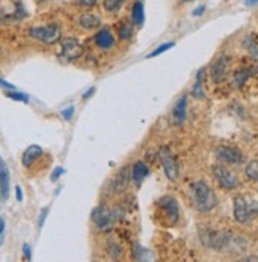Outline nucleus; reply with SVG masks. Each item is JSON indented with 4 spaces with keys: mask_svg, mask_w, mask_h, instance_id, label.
I'll return each mask as SVG.
<instances>
[{
    "mask_svg": "<svg viewBox=\"0 0 258 262\" xmlns=\"http://www.w3.org/2000/svg\"><path fill=\"white\" fill-rule=\"evenodd\" d=\"M6 97H10V98H13V100H16V102H24V103L29 102V97L26 94L16 93V91H10V93H6Z\"/></svg>",
    "mask_w": 258,
    "mask_h": 262,
    "instance_id": "nucleus-26",
    "label": "nucleus"
},
{
    "mask_svg": "<svg viewBox=\"0 0 258 262\" xmlns=\"http://www.w3.org/2000/svg\"><path fill=\"white\" fill-rule=\"evenodd\" d=\"M29 33H30V37L35 40L43 41V43H46V45H53L56 41L60 40L62 31L57 24H48V26H35L29 31Z\"/></svg>",
    "mask_w": 258,
    "mask_h": 262,
    "instance_id": "nucleus-4",
    "label": "nucleus"
},
{
    "mask_svg": "<svg viewBox=\"0 0 258 262\" xmlns=\"http://www.w3.org/2000/svg\"><path fill=\"white\" fill-rule=\"evenodd\" d=\"M174 46V43L173 41H170V43H163V45H160L159 48L155 49V51H152L150 53L147 58H155V56H159V54H162V53H165V51H168L170 48H173Z\"/></svg>",
    "mask_w": 258,
    "mask_h": 262,
    "instance_id": "nucleus-25",
    "label": "nucleus"
},
{
    "mask_svg": "<svg viewBox=\"0 0 258 262\" xmlns=\"http://www.w3.org/2000/svg\"><path fill=\"white\" fill-rule=\"evenodd\" d=\"M185 118H187V96H182L174 107V121L181 126L185 121Z\"/></svg>",
    "mask_w": 258,
    "mask_h": 262,
    "instance_id": "nucleus-14",
    "label": "nucleus"
},
{
    "mask_svg": "<svg viewBox=\"0 0 258 262\" xmlns=\"http://www.w3.org/2000/svg\"><path fill=\"white\" fill-rule=\"evenodd\" d=\"M5 230V221H3V218L0 216V233H3Z\"/></svg>",
    "mask_w": 258,
    "mask_h": 262,
    "instance_id": "nucleus-36",
    "label": "nucleus"
},
{
    "mask_svg": "<svg viewBox=\"0 0 258 262\" xmlns=\"http://www.w3.org/2000/svg\"><path fill=\"white\" fill-rule=\"evenodd\" d=\"M92 221H94L95 228L98 230L110 232L113 229L114 223H116V215H114V210L110 208L108 205H98V207L92 211Z\"/></svg>",
    "mask_w": 258,
    "mask_h": 262,
    "instance_id": "nucleus-3",
    "label": "nucleus"
},
{
    "mask_svg": "<svg viewBox=\"0 0 258 262\" xmlns=\"http://www.w3.org/2000/svg\"><path fill=\"white\" fill-rule=\"evenodd\" d=\"M149 175V167L144 164L143 161H138L132 168V180L136 183V185H141L143 180Z\"/></svg>",
    "mask_w": 258,
    "mask_h": 262,
    "instance_id": "nucleus-15",
    "label": "nucleus"
},
{
    "mask_svg": "<svg viewBox=\"0 0 258 262\" xmlns=\"http://www.w3.org/2000/svg\"><path fill=\"white\" fill-rule=\"evenodd\" d=\"M233 213L236 221L246 224L258 216V203L254 199H250L249 196H238L234 197Z\"/></svg>",
    "mask_w": 258,
    "mask_h": 262,
    "instance_id": "nucleus-2",
    "label": "nucleus"
},
{
    "mask_svg": "<svg viewBox=\"0 0 258 262\" xmlns=\"http://www.w3.org/2000/svg\"><path fill=\"white\" fill-rule=\"evenodd\" d=\"M16 199L18 202H23V189H21V186H16Z\"/></svg>",
    "mask_w": 258,
    "mask_h": 262,
    "instance_id": "nucleus-32",
    "label": "nucleus"
},
{
    "mask_svg": "<svg viewBox=\"0 0 258 262\" xmlns=\"http://www.w3.org/2000/svg\"><path fill=\"white\" fill-rule=\"evenodd\" d=\"M73 111H75L73 107H68V108H65V110H62V118L67 119V121H70V119L73 118Z\"/></svg>",
    "mask_w": 258,
    "mask_h": 262,
    "instance_id": "nucleus-28",
    "label": "nucleus"
},
{
    "mask_svg": "<svg viewBox=\"0 0 258 262\" xmlns=\"http://www.w3.org/2000/svg\"><path fill=\"white\" fill-rule=\"evenodd\" d=\"M94 93H95V88H90V89L87 91V93H84V94H83V98H89Z\"/></svg>",
    "mask_w": 258,
    "mask_h": 262,
    "instance_id": "nucleus-34",
    "label": "nucleus"
},
{
    "mask_svg": "<svg viewBox=\"0 0 258 262\" xmlns=\"http://www.w3.org/2000/svg\"><path fill=\"white\" fill-rule=\"evenodd\" d=\"M62 173H63V168H62V167H57V168L54 170V172H53V176H51V180H53V181H56V180H57V178H59V176H60Z\"/></svg>",
    "mask_w": 258,
    "mask_h": 262,
    "instance_id": "nucleus-30",
    "label": "nucleus"
},
{
    "mask_svg": "<svg viewBox=\"0 0 258 262\" xmlns=\"http://www.w3.org/2000/svg\"><path fill=\"white\" fill-rule=\"evenodd\" d=\"M212 172H214V176H216V180L220 185V188H224L227 191H231L239 185L238 176H236L231 170H228L225 165H222V164L214 165Z\"/></svg>",
    "mask_w": 258,
    "mask_h": 262,
    "instance_id": "nucleus-5",
    "label": "nucleus"
},
{
    "mask_svg": "<svg viewBox=\"0 0 258 262\" xmlns=\"http://www.w3.org/2000/svg\"><path fill=\"white\" fill-rule=\"evenodd\" d=\"M10 196V168L0 158V200H6Z\"/></svg>",
    "mask_w": 258,
    "mask_h": 262,
    "instance_id": "nucleus-11",
    "label": "nucleus"
},
{
    "mask_svg": "<svg viewBox=\"0 0 258 262\" xmlns=\"http://www.w3.org/2000/svg\"><path fill=\"white\" fill-rule=\"evenodd\" d=\"M252 76V70L250 68H242V70H238V72L234 73L233 76V86L234 88H241L244 86L246 81L249 80V78Z\"/></svg>",
    "mask_w": 258,
    "mask_h": 262,
    "instance_id": "nucleus-18",
    "label": "nucleus"
},
{
    "mask_svg": "<svg viewBox=\"0 0 258 262\" xmlns=\"http://www.w3.org/2000/svg\"><path fill=\"white\" fill-rule=\"evenodd\" d=\"M125 186H127V168H122L117 173L116 180H114L113 188H114V191H116V193H120V191H122Z\"/></svg>",
    "mask_w": 258,
    "mask_h": 262,
    "instance_id": "nucleus-20",
    "label": "nucleus"
},
{
    "mask_svg": "<svg viewBox=\"0 0 258 262\" xmlns=\"http://www.w3.org/2000/svg\"><path fill=\"white\" fill-rule=\"evenodd\" d=\"M159 208L167 216L168 224H176L179 219V205L173 197H163L159 202Z\"/></svg>",
    "mask_w": 258,
    "mask_h": 262,
    "instance_id": "nucleus-10",
    "label": "nucleus"
},
{
    "mask_svg": "<svg viewBox=\"0 0 258 262\" xmlns=\"http://www.w3.org/2000/svg\"><path fill=\"white\" fill-rule=\"evenodd\" d=\"M78 24H80L83 29L92 31V29H97L100 26V18L92 15V13H84V15H81L80 19H78Z\"/></svg>",
    "mask_w": 258,
    "mask_h": 262,
    "instance_id": "nucleus-17",
    "label": "nucleus"
},
{
    "mask_svg": "<svg viewBox=\"0 0 258 262\" xmlns=\"http://www.w3.org/2000/svg\"><path fill=\"white\" fill-rule=\"evenodd\" d=\"M258 3V0H246V5H255Z\"/></svg>",
    "mask_w": 258,
    "mask_h": 262,
    "instance_id": "nucleus-37",
    "label": "nucleus"
},
{
    "mask_svg": "<svg viewBox=\"0 0 258 262\" xmlns=\"http://www.w3.org/2000/svg\"><path fill=\"white\" fill-rule=\"evenodd\" d=\"M84 53V49H83V45L78 41L76 38H63L62 40V58L63 59H67V61H76V59H80L81 56Z\"/></svg>",
    "mask_w": 258,
    "mask_h": 262,
    "instance_id": "nucleus-9",
    "label": "nucleus"
},
{
    "mask_svg": "<svg viewBox=\"0 0 258 262\" xmlns=\"http://www.w3.org/2000/svg\"><path fill=\"white\" fill-rule=\"evenodd\" d=\"M203 13H204V6H200V8H197V11H193V15L200 16V15H203Z\"/></svg>",
    "mask_w": 258,
    "mask_h": 262,
    "instance_id": "nucleus-35",
    "label": "nucleus"
},
{
    "mask_svg": "<svg viewBox=\"0 0 258 262\" xmlns=\"http://www.w3.org/2000/svg\"><path fill=\"white\" fill-rule=\"evenodd\" d=\"M41 154H43L41 146H38V145H30V146H29L27 150L23 153V165H24V167H30L33 162L40 158Z\"/></svg>",
    "mask_w": 258,
    "mask_h": 262,
    "instance_id": "nucleus-13",
    "label": "nucleus"
},
{
    "mask_svg": "<svg viewBox=\"0 0 258 262\" xmlns=\"http://www.w3.org/2000/svg\"><path fill=\"white\" fill-rule=\"evenodd\" d=\"M95 43L98 48L102 49H111L114 46V35L111 32L110 27H103V29H100L95 35Z\"/></svg>",
    "mask_w": 258,
    "mask_h": 262,
    "instance_id": "nucleus-12",
    "label": "nucleus"
},
{
    "mask_svg": "<svg viewBox=\"0 0 258 262\" xmlns=\"http://www.w3.org/2000/svg\"><path fill=\"white\" fill-rule=\"evenodd\" d=\"M0 88H3V89H10V91H14V86L11 83H8V81H5V80H2L0 78Z\"/></svg>",
    "mask_w": 258,
    "mask_h": 262,
    "instance_id": "nucleus-29",
    "label": "nucleus"
},
{
    "mask_svg": "<svg viewBox=\"0 0 258 262\" xmlns=\"http://www.w3.org/2000/svg\"><path fill=\"white\" fill-rule=\"evenodd\" d=\"M190 199L193 207L201 213H207L217 205V196L212 188L204 181H195L190 185Z\"/></svg>",
    "mask_w": 258,
    "mask_h": 262,
    "instance_id": "nucleus-1",
    "label": "nucleus"
},
{
    "mask_svg": "<svg viewBox=\"0 0 258 262\" xmlns=\"http://www.w3.org/2000/svg\"><path fill=\"white\" fill-rule=\"evenodd\" d=\"M246 175L249 180H254L258 183V161H250L246 165Z\"/></svg>",
    "mask_w": 258,
    "mask_h": 262,
    "instance_id": "nucleus-22",
    "label": "nucleus"
},
{
    "mask_svg": "<svg viewBox=\"0 0 258 262\" xmlns=\"http://www.w3.org/2000/svg\"><path fill=\"white\" fill-rule=\"evenodd\" d=\"M108 253L111 254V258L117 259L122 256V246L117 245L116 242H111V243H108Z\"/></svg>",
    "mask_w": 258,
    "mask_h": 262,
    "instance_id": "nucleus-24",
    "label": "nucleus"
},
{
    "mask_svg": "<svg viewBox=\"0 0 258 262\" xmlns=\"http://www.w3.org/2000/svg\"><path fill=\"white\" fill-rule=\"evenodd\" d=\"M46 215H48V210H43V211H41V216H40V221H38V226H40V228L43 226V223H45Z\"/></svg>",
    "mask_w": 258,
    "mask_h": 262,
    "instance_id": "nucleus-33",
    "label": "nucleus"
},
{
    "mask_svg": "<svg viewBox=\"0 0 258 262\" xmlns=\"http://www.w3.org/2000/svg\"><path fill=\"white\" fill-rule=\"evenodd\" d=\"M75 2L78 5H81V6H87V8H90V6H94L98 3V0H75Z\"/></svg>",
    "mask_w": 258,
    "mask_h": 262,
    "instance_id": "nucleus-27",
    "label": "nucleus"
},
{
    "mask_svg": "<svg viewBox=\"0 0 258 262\" xmlns=\"http://www.w3.org/2000/svg\"><path fill=\"white\" fill-rule=\"evenodd\" d=\"M187 2H189V0H187Z\"/></svg>",
    "mask_w": 258,
    "mask_h": 262,
    "instance_id": "nucleus-39",
    "label": "nucleus"
},
{
    "mask_svg": "<svg viewBox=\"0 0 258 262\" xmlns=\"http://www.w3.org/2000/svg\"><path fill=\"white\" fill-rule=\"evenodd\" d=\"M132 24L138 27L144 24V5H143L141 0L135 2L132 6Z\"/></svg>",
    "mask_w": 258,
    "mask_h": 262,
    "instance_id": "nucleus-16",
    "label": "nucleus"
},
{
    "mask_svg": "<svg viewBox=\"0 0 258 262\" xmlns=\"http://www.w3.org/2000/svg\"><path fill=\"white\" fill-rule=\"evenodd\" d=\"M160 161H162V165H163L167 178L171 181H176L179 176V165H177V161L173 156V153H171L168 148H162L160 150Z\"/></svg>",
    "mask_w": 258,
    "mask_h": 262,
    "instance_id": "nucleus-6",
    "label": "nucleus"
},
{
    "mask_svg": "<svg viewBox=\"0 0 258 262\" xmlns=\"http://www.w3.org/2000/svg\"><path fill=\"white\" fill-rule=\"evenodd\" d=\"M230 66H231V59L228 56H220L219 59L214 61L211 66V78L214 83H222L227 80L228 72H230Z\"/></svg>",
    "mask_w": 258,
    "mask_h": 262,
    "instance_id": "nucleus-7",
    "label": "nucleus"
},
{
    "mask_svg": "<svg viewBox=\"0 0 258 262\" xmlns=\"http://www.w3.org/2000/svg\"><path fill=\"white\" fill-rule=\"evenodd\" d=\"M117 35L120 40H130L133 35V24L127 23V21H120V24L117 26Z\"/></svg>",
    "mask_w": 258,
    "mask_h": 262,
    "instance_id": "nucleus-19",
    "label": "nucleus"
},
{
    "mask_svg": "<svg viewBox=\"0 0 258 262\" xmlns=\"http://www.w3.org/2000/svg\"><path fill=\"white\" fill-rule=\"evenodd\" d=\"M216 156L220 162H225V164H231V165H238L244 161L242 153L234 146H219L216 150Z\"/></svg>",
    "mask_w": 258,
    "mask_h": 262,
    "instance_id": "nucleus-8",
    "label": "nucleus"
},
{
    "mask_svg": "<svg viewBox=\"0 0 258 262\" xmlns=\"http://www.w3.org/2000/svg\"><path fill=\"white\" fill-rule=\"evenodd\" d=\"M23 250H24V256H26V259H30V258H32V254H30V246H29L27 243H24V245H23Z\"/></svg>",
    "mask_w": 258,
    "mask_h": 262,
    "instance_id": "nucleus-31",
    "label": "nucleus"
},
{
    "mask_svg": "<svg viewBox=\"0 0 258 262\" xmlns=\"http://www.w3.org/2000/svg\"><path fill=\"white\" fill-rule=\"evenodd\" d=\"M125 0H103V6L106 11H117Z\"/></svg>",
    "mask_w": 258,
    "mask_h": 262,
    "instance_id": "nucleus-23",
    "label": "nucleus"
},
{
    "mask_svg": "<svg viewBox=\"0 0 258 262\" xmlns=\"http://www.w3.org/2000/svg\"><path fill=\"white\" fill-rule=\"evenodd\" d=\"M3 243V233H0V245Z\"/></svg>",
    "mask_w": 258,
    "mask_h": 262,
    "instance_id": "nucleus-38",
    "label": "nucleus"
},
{
    "mask_svg": "<svg viewBox=\"0 0 258 262\" xmlns=\"http://www.w3.org/2000/svg\"><path fill=\"white\" fill-rule=\"evenodd\" d=\"M203 73L204 70L201 68L197 75V83H195V88H193L192 94L195 98H204V91H203V84H201V80H203Z\"/></svg>",
    "mask_w": 258,
    "mask_h": 262,
    "instance_id": "nucleus-21",
    "label": "nucleus"
}]
</instances>
